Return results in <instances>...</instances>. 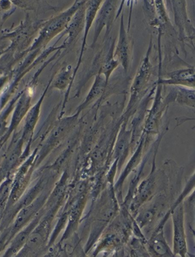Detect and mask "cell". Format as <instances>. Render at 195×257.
Returning a JSON list of instances; mask_svg holds the SVG:
<instances>
[{
    "mask_svg": "<svg viewBox=\"0 0 195 257\" xmlns=\"http://www.w3.org/2000/svg\"><path fill=\"white\" fill-rule=\"evenodd\" d=\"M159 146V145H158L155 148L152 154V166L150 173L135 189L133 199L129 205V211L133 217H136L140 208L144 204L149 202L159 192V189L164 186V184L168 181V177L165 175V172L160 173V171L156 168L155 159H156Z\"/></svg>",
    "mask_w": 195,
    "mask_h": 257,
    "instance_id": "obj_1",
    "label": "cell"
},
{
    "mask_svg": "<svg viewBox=\"0 0 195 257\" xmlns=\"http://www.w3.org/2000/svg\"><path fill=\"white\" fill-rule=\"evenodd\" d=\"M82 2L78 4H73L68 10L45 21L38 32V37L35 38L33 43L31 45L29 52L37 50L43 51L51 40L61 32H64L70 19L78 9L80 8Z\"/></svg>",
    "mask_w": 195,
    "mask_h": 257,
    "instance_id": "obj_2",
    "label": "cell"
},
{
    "mask_svg": "<svg viewBox=\"0 0 195 257\" xmlns=\"http://www.w3.org/2000/svg\"><path fill=\"white\" fill-rule=\"evenodd\" d=\"M55 214L45 213L42 220L36 226L29 236V240L17 255L20 256H33L41 255L45 252L49 244V236L51 230V224Z\"/></svg>",
    "mask_w": 195,
    "mask_h": 257,
    "instance_id": "obj_3",
    "label": "cell"
},
{
    "mask_svg": "<svg viewBox=\"0 0 195 257\" xmlns=\"http://www.w3.org/2000/svg\"><path fill=\"white\" fill-rule=\"evenodd\" d=\"M80 113L76 112L72 116L63 117L51 130V134L45 142V145L37 154L35 166L38 167L44 161L45 157L57 148L61 142L65 140L69 134L74 128L77 123L78 117Z\"/></svg>",
    "mask_w": 195,
    "mask_h": 257,
    "instance_id": "obj_4",
    "label": "cell"
},
{
    "mask_svg": "<svg viewBox=\"0 0 195 257\" xmlns=\"http://www.w3.org/2000/svg\"><path fill=\"white\" fill-rule=\"evenodd\" d=\"M151 50H152V43L150 42L147 54L143 59L141 66H140L138 72L136 73V76L132 83L131 88H130V100H129L127 109L124 113V121L128 120L129 117L131 115L133 108L144 95L146 85H147L149 77H150L151 68H152V65L149 62V54H150Z\"/></svg>",
    "mask_w": 195,
    "mask_h": 257,
    "instance_id": "obj_5",
    "label": "cell"
},
{
    "mask_svg": "<svg viewBox=\"0 0 195 257\" xmlns=\"http://www.w3.org/2000/svg\"><path fill=\"white\" fill-rule=\"evenodd\" d=\"M119 5V0H104L95 20V30L91 48H95L100 34L105 28L106 29L105 39L107 40L112 29L113 23L116 20Z\"/></svg>",
    "mask_w": 195,
    "mask_h": 257,
    "instance_id": "obj_6",
    "label": "cell"
},
{
    "mask_svg": "<svg viewBox=\"0 0 195 257\" xmlns=\"http://www.w3.org/2000/svg\"><path fill=\"white\" fill-rule=\"evenodd\" d=\"M184 209L183 202L171 211L173 225V253L174 256L185 257L188 255L185 227H184Z\"/></svg>",
    "mask_w": 195,
    "mask_h": 257,
    "instance_id": "obj_7",
    "label": "cell"
},
{
    "mask_svg": "<svg viewBox=\"0 0 195 257\" xmlns=\"http://www.w3.org/2000/svg\"><path fill=\"white\" fill-rule=\"evenodd\" d=\"M48 195H49V192H45V190H44L32 203L23 207V208L18 211L16 215L15 216L14 224H13L11 230H10L9 242H10L13 236L19 230L26 227L33 219L34 217L39 213L42 208L45 206Z\"/></svg>",
    "mask_w": 195,
    "mask_h": 257,
    "instance_id": "obj_8",
    "label": "cell"
},
{
    "mask_svg": "<svg viewBox=\"0 0 195 257\" xmlns=\"http://www.w3.org/2000/svg\"><path fill=\"white\" fill-rule=\"evenodd\" d=\"M169 214L165 213L162 219L159 221L157 225L151 233L150 236L146 243V249H147L149 255L152 256H174L172 249L170 248L169 245L167 243L164 234V227L166 224L169 217Z\"/></svg>",
    "mask_w": 195,
    "mask_h": 257,
    "instance_id": "obj_9",
    "label": "cell"
},
{
    "mask_svg": "<svg viewBox=\"0 0 195 257\" xmlns=\"http://www.w3.org/2000/svg\"><path fill=\"white\" fill-rule=\"evenodd\" d=\"M45 214V208H42L39 213L34 217L33 219L23 229L19 230L10 242V246L8 249L6 251L4 255L5 256H13V255H17L19 251L23 249V246L26 245V242L29 240V236H30L34 229L36 226L39 224L44 214Z\"/></svg>",
    "mask_w": 195,
    "mask_h": 257,
    "instance_id": "obj_10",
    "label": "cell"
},
{
    "mask_svg": "<svg viewBox=\"0 0 195 257\" xmlns=\"http://www.w3.org/2000/svg\"><path fill=\"white\" fill-rule=\"evenodd\" d=\"M127 121H123L114 145L113 159L118 161V170L121 171L132 148V129L127 130Z\"/></svg>",
    "mask_w": 195,
    "mask_h": 257,
    "instance_id": "obj_11",
    "label": "cell"
},
{
    "mask_svg": "<svg viewBox=\"0 0 195 257\" xmlns=\"http://www.w3.org/2000/svg\"><path fill=\"white\" fill-rule=\"evenodd\" d=\"M114 57L122 66L125 73H128L131 60V44L125 29L124 16H121L118 41L114 48Z\"/></svg>",
    "mask_w": 195,
    "mask_h": 257,
    "instance_id": "obj_12",
    "label": "cell"
},
{
    "mask_svg": "<svg viewBox=\"0 0 195 257\" xmlns=\"http://www.w3.org/2000/svg\"><path fill=\"white\" fill-rule=\"evenodd\" d=\"M86 0H83L80 8L74 13L64 30V35H67V38L63 45L65 46L66 49L70 48V45L76 42L83 31L84 32L86 26Z\"/></svg>",
    "mask_w": 195,
    "mask_h": 257,
    "instance_id": "obj_13",
    "label": "cell"
},
{
    "mask_svg": "<svg viewBox=\"0 0 195 257\" xmlns=\"http://www.w3.org/2000/svg\"><path fill=\"white\" fill-rule=\"evenodd\" d=\"M104 0H86V26H85L84 34H83V42H82L81 49H80V54L79 56L77 65L75 67L73 76L76 78V73L80 69L83 61V56L84 54L85 49H86V42H87L88 35L90 32L91 28L92 25L95 23L96 19L97 14L99 13V9L102 6Z\"/></svg>",
    "mask_w": 195,
    "mask_h": 257,
    "instance_id": "obj_14",
    "label": "cell"
},
{
    "mask_svg": "<svg viewBox=\"0 0 195 257\" xmlns=\"http://www.w3.org/2000/svg\"><path fill=\"white\" fill-rule=\"evenodd\" d=\"M51 81H52V79L48 83L46 89L42 94L40 99L35 104L34 106L31 107L30 109L26 114V121H25L23 133L21 135L22 140L24 142V143L27 142H29L31 139H32L34 130H35V127L38 124V120H39V117H40L42 103H43L45 95H46L47 92H48V90L51 86Z\"/></svg>",
    "mask_w": 195,
    "mask_h": 257,
    "instance_id": "obj_15",
    "label": "cell"
},
{
    "mask_svg": "<svg viewBox=\"0 0 195 257\" xmlns=\"http://www.w3.org/2000/svg\"><path fill=\"white\" fill-rule=\"evenodd\" d=\"M74 69L70 64H67L60 69L59 71L57 72L54 78H52L51 86L53 89H57V90L65 91L67 89L65 98H64V105L62 107V112L61 115L64 113V109L65 108L66 104L68 101L69 94H70V89L73 86L75 78L73 76Z\"/></svg>",
    "mask_w": 195,
    "mask_h": 257,
    "instance_id": "obj_16",
    "label": "cell"
},
{
    "mask_svg": "<svg viewBox=\"0 0 195 257\" xmlns=\"http://www.w3.org/2000/svg\"><path fill=\"white\" fill-rule=\"evenodd\" d=\"M107 85H108V83L105 80V76L99 73H97L89 93L86 95L85 100L79 105L77 109L76 110V112H81L82 111L87 108L91 104L95 102L97 99H99L101 95L105 92Z\"/></svg>",
    "mask_w": 195,
    "mask_h": 257,
    "instance_id": "obj_17",
    "label": "cell"
},
{
    "mask_svg": "<svg viewBox=\"0 0 195 257\" xmlns=\"http://www.w3.org/2000/svg\"><path fill=\"white\" fill-rule=\"evenodd\" d=\"M114 48H115V45H114V42H113L99 70V73L105 76V80L108 83L113 72L120 64L119 61L114 57Z\"/></svg>",
    "mask_w": 195,
    "mask_h": 257,
    "instance_id": "obj_18",
    "label": "cell"
},
{
    "mask_svg": "<svg viewBox=\"0 0 195 257\" xmlns=\"http://www.w3.org/2000/svg\"><path fill=\"white\" fill-rule=\"evenodd\" d=\"M174 101L184 106L195 108V90L189 88L178 87L175 91Z\"/></svg>",
    "mask_w": 195,
    "mask_h": 257,
    "instance_id": "obj_19",
    "label": "cell"
},
{
    "mask_svg": "<svg viewBox=\"0 0 195 257\" xmlns=\"http://www.w3.org/2000/svg\"><path fill=\"white\" fill-rule=\"evenodd\" d=\"M11 1L16 7H19L26 11L38 12L45 7L54 10L53 7L47 3V0H11Z\"/></svg>",
    "mask_w": 195,
    "mask_h": 257,
    "instance_id": "obj_20",
    "label": "cell"
},
{
    "mask_svg": "<svg viewBox=\"0 0 195 257\" xmlns=\"http://www.w3.org/2000/svg\"><path fill=\"white\" fill-rule=\"evenodd\" d=\"M195 188V171L193 172V174L190 176V177L189 178V180H187V183H186L185 186H184V189H183L181 193L177 197V199L174 201V203L171 205L170 209L168 210V211H169L171 213V211L174 209L175 207L178 206L180 203L183 202V201L184 200L186 197L188 195V194H190V192H192L193 189Z\"/></svg>",
    "mask_w": 195,
    "mask_h": 257,
    "instance_id": "obj_21",
    "label": "cell"
},
{
    "mask_svg": "<svg viewBox=\"0 0 195 257\" xmlns=\"http://www.w3.org/2000/svg\"><path fill=\"white\" fill-rule=\"evenodd\" d=\"M183 204H184V209H188L195 212V188L190 192V195L186 197L183 201Z\"/></svg>",
    "mask_w": 195,
    "mask_h": 257,
    "instance_id": "obj_22",
    "label": "cell"
},
{
    "mask_svg": "<svg viewBox=\"0 0 195 257\" xmlns=\"http://www.w3.org/2000/svg\"><path fill=\"white\" fill-rule=\"evenodd\" d=\"M127 0H121V2H120L119 7H118V13H117V16H116V19H118L120 15L122 13L123 7H124V4L127 2ZM129 2L130 1H133V0H128Z\"/></svg>",
    "mask_w": 195,
    "mask_h": 257,
    "instance_id": "obj_23",
    "label": "cell"
},
{
    "mask_svg": "<svg viewBox=\"0 0 195 257\" xmlns=\"http://www.w3.org/2000/svg\"><path fill=\"white\" fill-rule=\"evenodd\" d=\"M4 202H2L1 201H0V222H1V218H2L3 217L2 213L4 212Z\"/></svg>",
    "mask_w": 195,
    "mask_h": 257,
    "instance_id": "obj_24",
    "label": "cell"
},
{
    "mask_svg": "<svg viewBox=\"0 0 195 257\" xmlns=\"http://www.w3.org/2000/svg\"><path fill=\"white\" fill-rule=\"evenodd\" d=\"M189 229H190V233H191L192 235H193V238H194L195 240V229L193 228V227H192L190 225H189Z\"/></svg>",
    "mask_w": 195,
    "mask_h": 257,
    "instance_id": "obj_25",
    "label": "cell"
},
{
    "mask_svg": "<svg viewBox=\"0 0 195 257\" xmlns=\"http://www.w3.org/2000/svg\"><path fill=\"white\" fill-rule=\"evenodd\" d=\"M7 52V49H4V48H0V57L2 54H4V53Z\"/></svg>",
    "mask_w": 195,
    "mask_h": 257,
    "instance_id": "obj_26",
    "label": "cell"
},
{
    "mask_svg": "<svg viewBox=\"0 0 195 257\" xmlns=\"http://www.w3.org/2000/svg\"><path fill=\"white\" fill-rule=\"evenodd\" d=\"M83 0H75L74 4H80V3H81Z\"/></svg>",
    "mask_w": 195,
    "mask_h": 257,
    "instance_id": "obj_27",
    "label": "cell"
},
{
    "mask_svg": "<svg viewBox=\"0 0 195 257\" xmlns=\"http://www.w3.org/2000/svg\"><path fill=\"white\" fill-rule=\"evenodd\" d=\"M192 38H195V35H193V36L192 37Z\"/></svg>",
    "mask_w": 195,
    "mask_h": 257,
    "instance_id": "obj_28",
    "label": "cell"
}]
</instances>
